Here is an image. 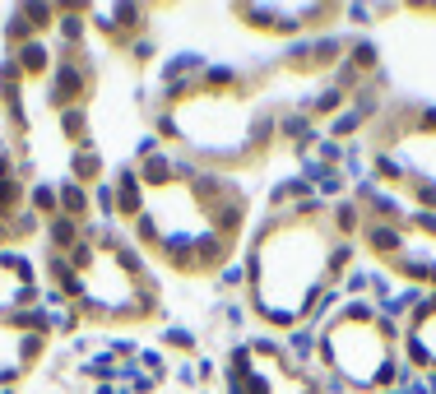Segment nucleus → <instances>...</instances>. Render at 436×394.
Instances as JSON below:
<instances>
[{"label": "nucleus", "instance_id": "20e7f679", "mask_svg": "<svg viewBox=\"0 0 436 394\" xmlns=\"http://www.w3.org/2000/svg\"><path fill=\"white\" fill-rule=\"evenodd\" d=\"M98 28L107 33V37H135V33L144 28V10H135V5H111V10H98Z\"/></svg>", "mask_w": 436, "mask_h": 394}, {"label": "nucleus", "instance_id": "c85d7f7f", "mask_svg": "<svg viewBox=\"0 0 436 394\" xmlns=\"http://www.w3.org/2000/svg\"><path fill=\"white\" fill-rule=\"evenodd\" d=\"M10 242V223H0V246Z\"/></svg>", "mask_w": 436, "mask_h": 394}, {"label": "nucleus", "instance_id": "a211bd4d", "mask_svg": "<svg viewBox=\"0 0 436 394\" xmlns=\"http://www.w3.org/2000/svg\"><path fill=\"white\" fill-rule=\"evenodd\" d=\"M358 223H362V218H358V204H348V199L334 204V228H339V232H353Z\"/></svg>", "mask_w": 436, "mask_h": 394}, {"label": "nucleus", "instance_id": "cd10ccee", "mask_svg": "<svg viewBox=\"0 0 436 394\" xmlns=\"http://www.w3.org/2000/svg\"><path fill=\"white\" fill-rule=\"evenodd\" d=\"M422 130H436V107H427V111H422Z\"/></svg>", "mask_w": 436, "mask_h": 394}, {"label": "nucleus", "instance_id": "bb28decb", "mask_svg": "<svg viewBox=\"0 0 436 394\" xmlns=\"http://www.w3.org/2000/svg\"><path fill=\"white\" fill-rule=\"evenodd\" d=\"M10 177H15V163H10V153L0 149V181H10Z\"/></svg>", "mask_w": 436, "mask_h": 394}, {"label": "nucleus", "instance_id": "dca6fc26", "mask_svg": "<svg viewBox=\"0 0 436 394\" xmlns=\"http://www.w3.org/2000/svg\"><path fill=\"white\" fill-rule=\"evenodd\" d=\"M348 70H376V46L358 42L353 51H348Z\"/></svg>", "mask_w": 436, "mask_h": 394}, {"label": "nucleus", "instance_id": "f8f14e48", "mask_svg": "<svg viewBox=\"0 0 436 394\" xmlns=\"http://www.w3.org/2000/svg\"><path fill=\"white\" fill-rule=\"evenodd\" d=\"M140 177H144V186H167L172 177H176V163H167V158H158V153H154V158L144 163Z\"/></svg>", "mask_w": 436, "mask_h": 394}, {"label": "nucleus", "instance_id": "7ed1b4c3", "mask_svg": "<svg viewBox=\"0 0 436 394\" xmlns=\"http://www.w3.org/2000/svg\"><path fill=\"white\" fill-rule=\"evenodd\" d=\"M89 98V65L84 61H61L51 70V102L61 107H79Z\"/></svg>", "mask_w": 436, "mask_h": 394}, {"label": "nucleus", "instance_id": "5701e85b", "mask_svg": "<svg viewBox=\"0 0 436 394\" xmlns=\"http://www.w3.org/2000/svg\"><path fill=\"white\" fill-rule=\"evenodd\" d=\"M167 343L172 348H195V339H190L186 330H167Z\"/></svg>", "mask_w": 436, "mask_h": 394}, {"label": "nucleus", "instance_id": "9b49d317", "mask_svg": "<svg viewBox=\"0 0 436 394\" xmlns=\"http://www.w3.org/2000/svg\"><path fill=\"white\" fill-rule=\"evenodd\" d=\"M70 167H75V181H93V177H98V167H102V163H98V153L89 149V144H79V149H75V158H70Z\"/></svg>", "mask_w": 436, "mask_h": 394}, {"label": "nucleus", "instance_id": "a878e982", "mask_svg": "<svg viewBox=\"0 0 436 394\" xmlns=\"http://www.w3.org/2000/svg\"><path fill=\"white\" fill-rule=\"evenodd\" d=\"M320 158H325V163H339V144H334V139H320Z\"/></svg>", "mask_w": 436, "mask_h": 394}, {"label": "nucleus", "instance_id": "2eb2a0df", "mask_svg": "<svg viewBox=\"0 0 436 394\" xmlns=\"http://www.w3.org/2000/svg\"><path fill=\"white\" fill-rule=\"evenodd\" d=\"M56 15H61L56 5H24V19H28L33 33H42V28H47V19H56Z\"/></svg>", "mask_w": 436, "mask_h": 394}, {"label": "nucleus", "instance_id": "6ab92c4d", "mask_svg": "<svg viewBox=\"0 0 436 394\" xmlns=\"http://www.w3.org/2000/svg\"><path fill=\"white\" fill-rule=\"evenodd\" d=\"M204 84H209V89H228V84H237V75L228 65H214V70H204Z\"/></svg>", "mask_w": 436, "mask_h": 394}, {"label": "nucleus", "instance_id": "f3484780", "mask_svg": "<svg viewBox=\"0 0 436 394\" xmlns=\"http://www.w3.org/2000/svg\"><path fill=\"white\" fill-rule=\"evenodd\" d=\"M279 130H283V139H293V144H307V139H311V130H307V116H283Z\"/></svg>", "mask_w": 436, "mask_h": 394}, {"label": "nucleus", "instance_id": "4468645a", "mask_svg": "<svg viewBox=\"0 0 436 394\" xmlns=\"http://www.w3.org/2000/svg\"><path fill=\"white\" fill-rule=\"evenodd\" d=\"M61 130L75 139V144H89V135H84V107H65L61 111Z\"/></svg>", "mask_w": 436, "mask_h": 394}, {"label": "nucleus", "instance_id": "9d476101", "mask_svg": "<svg viewBox=\"0 0 436 394\" xmlns=\"http://www.w3.org/2000/svg\"><path fill=\"white\" fill-rule=\"evenodd\" d=\"M19 209H24V186H19V177H10V181H0V223L15 218Z\"/></svg>", "mask_w": 436, "mask_h": 394}, {"label": "nucleus", "instance_id": "f257e3e1", "mask_svg": "<svg viewBox=\"0 0 436 394\" xmlns=\"http://www.w3.org/2000/svg\"><path fill=\"white\" fill-rule=\"evenodd\" d=\"M320 204H297L293 209V256H288V232L283 218H274L260 232V251L251 256V278H255V311L274 325H293L311 311L320 283L329 278V251L325 232L316 228Z\"/></svg>", "mask_w": 436, "mask_h": 394}, {"label": "nucleus", "instance_id": "6e6552de", "mask_svg": "<svg viewBox=\"0 0 436 394\" xmlns=\"http://www.w3.org/2000/svg\"><path fill=\"white\" fill-rule=\"evenodd\" d=\"M79 242H84V237H79V223L75 218H65V213H56V218H51V246H56V256L75 251Z\"/></svg>", "mask_w": 436, "mask_h": 394}, {"label": "nucleus", "instance_id": "423d86ee", "mask_svg": "<svg viewBox=\"0 0 436 394\" xmlns=\"http://www.w3.org/2000/svg\"><path fill=\"white\" fill-rule=\"evenodd\" d=\"M116 213H125V218H140L144 213V190H140V177H135V172H121V186H116Z\"/></svg>", "mask_w": 436, "mask_h": 394}, {"label": "nucleus", "instance_id": "b1692460", "mask_svg": "<svg viewBox=\"0 0 436 394\" xmlns=\"http://www.w3.org/2000/svg\"><path fill=\"white\" fill-rule=\"evenodd\" d=\"M353 125H362V116H358V111H348V116H339V121H334V130H339V135H348Z\"/></svg>", "mask_w": 436, "mask_h": 394}, {"label": "nucleus", "instance_id": "0eeeda50", "mask_svg": "<svg viewBox=\"0 0 436 394\" xmlns=\"http://www.w3.org/2000/svg\"><path fill=\"white\" fill-rule=\"evenodd\" d=\"M367 242H372L376 256H399L404 251V232L394 223H367Z\"/></svg>", "mask_w": 436, "mask_h": 394}, {"label": "nucleus", "instance_id": "1a4fd4ad", "mask_svg": "<svg viewBox=\"0 0 436 394\" xmlns=\"http://www.w3.org/2000/svg\"><path fill=\"white\" fill-rule=\"evenodd\" d=\"M56 199H61V213H65V218H75V223L89 213V195H84V186H79V181L75 186L65 181L61 190H56Z\"/></svg>", "mask_w": 436, "mask_h": 394}, {"label": "nucleus", "instance_id": "393cba45", "mask_svg": "<svg viewBox=\"0 0 436 394\" xmlns=\"http://www.w3.org/2000/svg\"><path fill=\"white\" fill-rule=\"evenodd\" d=\"M130 51H135V61H149V56H154V42H149V37H140Z\"/></svg>", "mask_w": 436, "mask_h": 394}, {"label": "nucleus", "instance_id": "f03ea898", "mask_svg": "<svg viewBox=\"0 0 436 394\" xmlns=\"http://www.w3.org/2000/svg\"><path fill=\"white\" fill-rule=\"evenodd\" d=\"M394 339H399V325L390 316L334 320L329 334L320 339V357L348 385H385V380H394V352H390Z\"/></svg>", "mask_w": 436, "mask_h": 394}, {"label": "nucleus", "instance_id": "4be33fe9", "mask_svg": "<svg viewBox=\"0 0 436 394\" xmlns=\"http://www.w3.org/2000/svg\"><path fill=\"white\" fill-rule=\"evenodd\" d=\"M93 204L102 213H111V209H116V190H111V186H98V190H93Z\"/></svg>", "mask_w": 436, "mask_h": 394}, {"label": "nucleus", "instance_id": "aec40b11", "mask_svg": "<svg viewBox=\"0 0 436 394\" xmlns=\"http://www.w3.org/2000/svg\"><path fill=\"white\" fill-rule=\"evenodd\" d=\"M33 204H37L42 213H56V204H61V199H56V190H51V186H37V190H33Z\"/></svg>", "mask_w": 436, "mask_h": 394}, {"label": "nucleus", "instance_id": "39448f33", "mask_svg": "<svg viewBox=\"0 0 436 394\" xmlns=\"http://www.w3.org/2000/svg\"><path fill=\"white\" fill-rule=\"evenodd\" d=\"M15 70L19 75H51V51L37 37H28V42L15 46Z\"/></svg>", "mask_w": 436, "mask_h": 394}, {"label": "nucleus", "instance_id": "ddd939ff", "mask_svg": "<svg viewBox=\"0 0 436 394\" xmlns=\"http://www.w3.org/2000/svg\"><path fill=\"white\" fill-rule=\"evenodd\" d=\"M56 28H61L65 42L75 46L79 37H84V10H61V15H56Z\"/></svg>", "mask_w": 436, "mask_h": 394}, {"label": "nucleus", "instance_id": "412c9836", "mask_svg": "<svg viewBox=\"0 0 436 394\" xmlns=\"http://www.w3.org/2000/svg\"><path fill=\"white\" fill-rule=\"evenodd\" d=\"M339 102H343V93L334 89V84H329V89L320 93V98H316V111H339Z\"/></svg>", "mask_w": 436, "mask_h": 394}]
</instances>
